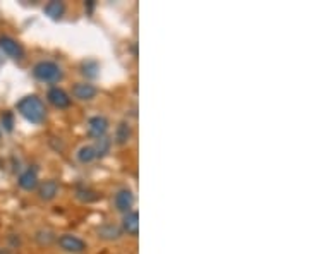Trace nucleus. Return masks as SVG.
Returning a JSON list of instances; mask_svg holds the SVG:
<instances>
[{"label":"nucleus","mask_w":309,"mask_h":254,"mask_svg":"<svg viewBox=\"0 0 309 254\" xmlns=\"http://www.w3.org/2000/svg\"><path fill=\"white\" fill-rule=\"evenodd\" d=\"M17 112L23 115L28 122L34 124V126L43 124L47 119L45 103H43L42 98H38L36 95H28V96L21 98V100L17 101Z\"/></svg>","instance_id":"f257e3e1"},{"label":"nucleus","mask_w":309,"mask_h":254,"mask_svg":"<svg viewBox=\"0 0 309 254\" xmlns=\"http://www.w3.org/2000/svg\"><path fill=\"white\" fill-rule=\"evenodd\" d=\"M33 76L42 83H48V84H55L62 81L64 78V72H62L60 65L55 64L52 60H42L38 64H34L33 67Z\"/></svg>","instance_id":"f03ea898"},{"label":"nucleus","mask_w":309,"mask_h":254,"mask_svg":"<svg viewBox=\"0 0 309 254\" xmlns=\"http://www.w3.org/2000/svg\"><path fill=\"white\" fill-rule=\"evenodd\" d=\"M57 244H59V247L62 251L69 252V254H81L85 252L88 249V244L83 240L81 237H78V235L74 234H62L57 237Z\"/></svg>","instance_id":"7ed1b4c3"},{"label":"nucleus","mask_w":309,"mask_h":254,"mask_svg":"<svg viewBox=\"0 0 309 254\" xmlns=\"http://www.w3.org/2000/svg\"><path fill=\"white\" fill-rule=\"evenodd\" d=\"M108 126L110 122L107 117H103V115H93L88 120V134L95 137V139H100V137L107 136Z\"/></svg>","instance_id":"20e7f679"},{"label":"nucleus","mask_w":309,"mask_h":254,"mask_svg":"<svg viewBox=\"0 0 309 254\" xmlns=\"http://www.w3.org/2000/svg\"><path fill=\"white\" fill-rule=\"evenodd\" d=\"M0 50L6 53L7 57L14 60H23L24 59V48L11 37H0Z\"/></svg>","instance_id":"39448f33"},{"label":"nucleus","mask_w":309,"mask_h":254,"mask_svg":"<svg viewBox=\"0 0 309 254\" xmlns=\"http://www.w3.org/2000/svg\"><path fill=\"white\" fill-rule=\"evenodd\" d=\"M47 100L59 110L69 108L70 106V96L59 86H52L50 90L47 91Z\"/></svg>","instance_id":"423d86ee"},{"label":"nucleus","mask_w":309,"mask_h":254,"mask_svg":"<svg viewBox=\"0 0 309 254\" xmlns=\"http://www.w3.org/2000/svg\"><path fill=\"white\" fill-rule=\"evenodd\" d=\"M96 90L91 83H76L72 86V96L79 101H91L96 96Z\"/></svg>","instance_id":"0eeeda50"},{"label":"nucleus","mask_w":309,"mask_h":254,"mask_svg":"<svg viewBox=\"0 0 309 254\" xmlns=\"http://www.w3.org/2000/svg\"><path fill=\"white\" fill-rule=\"evenodd\" d=\"M113 203H115L117 211L121 213H129L132 204H134V194H132L131 189H121L113 198Z\"/></svg>","instance_id":"6e6552de"},{"label":"nucleus","mask_w":309,"mask_h":254,"mask_svg":"<svg viewBox=\"0 0 309 254\" xmlns=\"http://www.w3.org/2000/svg\"><path fill=\"white\" fill-rule=\"evenodd\" d=\"M122 229L127 235L136 237V235L139 234V213L138 211L126 213L122 218Z\"/></svg>","instance_id":"1a4fd4ad"},{"label":"nucleus","mask_w":309,"mask_h":254,"mask_svg":"<svg viewBox=\"0 0 309 254\" xmlns=\"http://www.w3.org/2000/svg\"><path fill=\"white\" fill-rule=\"evenodd\" d=\"M57 194H59V184L54 179H48L38 186V196L43 201H52L57 198Z\"/></svg>","instance_id":"9d476101"},{"label":"nucleus","mask_w":309,"mask_h":254,"mask_svg":"<svg viewBox=\"0 0 309 254\" xmlns=\"http://www.w3.org/2000/svg\"><path fill=\"white\" fill-rule=\"evenodd\" d=\"M17 184H19L21 189H24V191H34L38 187L36 170H34V168H28V170H24L19 175V179H17Z\"/></svg>","instance_id":"9b49d317"},{"label":"nucleus","mask_w":309,"mask_h":254,"mask_svg":"<svg viewBox=\"0 0 309 254\" xmlns=\"http://www.w3.org/2000/svg\"><path fill=\"white\" fill-rule=\"evenodd\" d=\"M131 137H132L131 124L127 122V120L119 122V126L115 127V137H113V142L119 144V146H124V144H127V142L131 141Z\"/></svg>","instance_id":"f8f14e48"},{"label":"nucleus","mask_w":309,"mask_h":254,"mask_svg":"<svg viewBox=\"0 0 309 254\" xmlns=\"http://www.w3.org/2000/svg\"><path fill=\"white\" fill-rule=\"evenodd\" d=\"M121 235H122L121 227L115 224H105L98 229V237L103 240H117L121 239Z\"/></svg>","instance_id":"ddd939ff"},{"label":"nucleus","mask_w":309,"mask_h":254,"mask_svg":"<svg viewBox=\"0 0 309 254\" xmlns=\"http://www.w3.org/2000/svg\"><path fill=\"white\" fill-rule=\"evenodd\" d=\"M43 12L50 17V19H60L62 16H64L65 12V4L60 2V0H52V2H48L45 7H43Z\"/></svg>","instance_id":"4468645a"},{"label":"nucleus","mask_w":309,"mask_h":254,"mask_svg":"<svg viewBox=\"0 0 309 254\" xmlns=\"http://www.w3.org/2000/svg\"><path fill=\"white\" fill-rule=\"evenodd\" d=\"M76 158H78V162L83 163V165L95 162V160H96V153H95V148H93V144L81 146V148L78 150V153H76Z\"/></svg>","instance_id":"2eb2a0df"},{"label":"nucleus","mask_w":309,"mask_h":254,"mask_svg":"<svg viewBox=\"0 0 309 254\" xmlns=\"http://www.w3.org/2000/svg\"><path fill=\"white\" fill-rule=\"evenodd\" d=\"M93 148H95L96 158L107 157V155L110 153V148H112V139H110L108 136L100 137V139H96V142L93 144Z\"/></svg>","instance_id":"dca6fc26"},{"label":"nucleus","mask_w":309,"mask_h":254,"mask_svg":"<svg viewBox=\"0 0 309 254\" xmlns=\"http://www.w3.org/2000/svg\"><path fill=\"white\" fill-rule=\"evenodd\" d=\"M76 198L81 203H95L100 199V194L96 191L90 189V187H78L76 189Z\"/></svg>","instance_id":"f3484780"},{"label":"nucleus","mask_w":309,"mask_h":254,"mask_svg":"<svg viewBox=\"0 0 309 254\" xmlns=\"http://www.w3.org/2000/svg\"><path fill=\"white\" fill-rule=\"evenodd\" d=\"M34 240L40 244V246H50L57 240V235L54 230H48V229H42L34 234Z\"/></svg>","instance_id":"a211bd4d"},{"label":"nucleus","mask_w":309,"mask_h":254,"mask_svg":"<svg viewBox=\"0 0 309 254\" xmlns=\"http://www.w3.org/2000/svg\"><path fill=\"white\" fill-rule=\"evenodd\" d=\"M98 70H100V65L96 64L95 60L83 62V65H81V72L88 76V78H96V76H98Z\"/></svg>","instance_id":"6ab92c4d"},{"label":"nucleus","mask_w":309,"mask_h":254,"mask_svg":"<svg viewBox=\"0 0 309 254\" xmlns=\"http://www.w3.org/2000/svg\"><path fill=\"white\" fill-rule=\"evenodd\" d=\"M2 127H4V131L12 132V129H14V115H12V112L2 114Z\"/></svg>","instance_id":"aec40b11"},{"label":"nucleus","mask_w":309,"mask_h":254,"mask_svg":"<svg viewBox=\"0 0 309 254\" xmlns=\"http://www.w3.org/2000/svg\"><path fill=\"white\" fill-rule=\"evenodd\" d=\"M93 7H95V2H93V0H90V2H86V9H88V11H93Z\"/></svg>","instance_id":"412c9836"},{"label":"nucleus","mask_w":309,"mask_h":254,"mask_svg":"<svg viewBox=\"0 0 309 254\" xmlns=\"http://www.w3.org/2000/svg\"><path fill=\"white\" fill-rule=\"evenodd\" d=\"M0 254H11V252H9L7 249H2V247H0Z\"/></svg>","instance_id":"4be33fe9"},{"label":"nucleus","mask_w":309,"mask_h":254,"mask_svg":"<svg viewBox=\"0 0 309 254\" xmlns=\"http://www.w3.org/2000/svg\"><path fill=\"white\" fill-rule=\"evenodd\" d=\"M0 137H2V131H0Z\"/></svg>","instance_id":"5701e85b"}]
</instances>
